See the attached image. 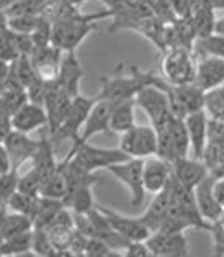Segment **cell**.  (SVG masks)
Segmentation results:
<instances>
[{
	"mask_svg": "<svg viewBox=\"0 0 224 257\" xmlns=\"http://www.w3.org/2000/svg\"><path fill=\"white\" fill-rule=\"evenodd\" d=\"M20 58L17 45H15V36L14 31L10 28L4 30L0 33V59L5 62H14L15 59Z\"/></svg>",
	"mask_w": 224,
	"mask_h": 257,
	"instance_id": "cell-36",
	"label": "cell"
},
{
	"mask_svg": "<svg viewBox=\"0 0 224 257\" xmlns=\"http://www.w3.org/2000/svg\"><path fill=\"white\" fill-rule=\"evenodd\" d=\"M9 28V17L4 10H0V33Z\"/></svg>",
	"mask_w": 224,
	"mask_h": 257,
	"instance_id": "cell-46",
	"label": "cell"
},
{
	"mask_svg": "<svg viewBox=\"0 0 224 257\" xmlns=\"http://www.w3.org/2000/svg\"><path fill=\"white\" fill-rule=\"evenodd\" d=\"M208 121H209V118L206 115V111H204V108L193 111V113H188L185 116L186 131H188V138H190V146H191V151H193V158L196 159H203L204 149H206Z\"/></svg>",
	"mask_w": 224,
	"mask_h": 257,
	"instance_id": "cell-16",
	"label": "cell"
},
{
	"mask_svg": "<svg viewBox=\"0 0 224 257\" xmlns=\"http://www.w3.org/2000/svg\"><path fill=\"white\" fill-rule=\"evenodd\" d=\"M105 18H111V12L108 9L103 12H97V14H82L77 9L71 15L53 23L51 45L59 48L62 53L77 51L80 43L92 31H95V23L105 20Z\"/></svg>",
	"mask_w": 224,
	"mask_h": 257,
	"instance_id": "cell-1",
	"label": "cell"
},
{
	"mask_svg": "<svg viewBox=\"0 0 224 257\" xmlns=\"http://www.w3.org/2000/svg\"><path fill=\"white\" fill-rule=\"evenodd\" d=\"M172 175V164L160 158H146L142 166V179H144L146 192L157 193L165 189Z\"/></svg>",
	"mask_w": 224,
	"mask_h": 257,
	"instance_id": "cell-17",
	"label": "cell"
},
{
	"mask_svg": "<svg viewBox=\"0 0 224 257\" xmlns=\"http://www.w3.org/2000/svg\"><path fill=\"white\" fill-rule=\"evenodd\" d=\"M191 23H193V30L198 38H204V36L213 35L214 31V7L211 5V2H204L200 9H196L191 14Z\"/></svg>",
	"mask_w": 224,
	"mask_h": 257,
	"instance_id": "cell-26",
	"label": "cell"
},
{
	"mask_svg": "<svg viewBox=\"0 0 224 257\" xmlns=\"http://www.w3.org/2000/svg\"><path fill=\"white\" fill-rule=\"evenodd\" d=\"M100 210L105 213L110 226L115 231H118L121 236H124L129 241H146L149 236H151V229H149L144 223L141 221L139 218H129L120 215L110 208H103L100 206Z\"/></svg>",
	"mask_w": 224,
	"mask_h": 257,
	"instance_id": "cell-14",
	"label": "cell"
},
{
	"mask_svg": "<svg viewBox=\"0 0 224 257\" xmlns=\"http://www.w3.org/2000/svg\"><path fill=\"white\" fill-rule=\"evenodd\" d=\"M72 98H74L72 95H69L66 90L61 89L56 77H49L48 90H46L45 100H43V106H45L46 115H48L49 136H53L56 131L59 130L62 121H64Z\"/></svg>",
	"mask_w": 224,
	"mask_h": 257,
	"instance_id": "cell-9",
	"label": "cell"
},
{
	"mask_svg": "<svg viewBox=\"0 0 224 257\" xmlns=\"http://www.w3.org/2000/svg\"><path fill=\"white\" fill-rule=\"evenodd\" d=\"M56 80L62 90H66L69 95L76 97L79 95V87H80V80L84 77V67L80 64V61L77 58V53H67L64 58H62L58 74H56Z\"/></svg>",
	"mask_w": 224,
	"mask_h": 257,
	"instance_id": "cell-13",
	"label": "cell"
},
{
	"mask_svg": "<svg viewBox=\"0 0 224 257\" xmlns=\"http://www.w3.org/2000/svg\"><path fill=\"white\" fill-rule=\"evenodd\" d=\"M167 80H162V85H146L138 92V95L134 97V103L139 105L142 110L146 111V115L151 120V124L155 130L164 128L165 124H169L172 120V108H170V100L167 92L164 90Z\"/></svg>",
	"mask_w": 224,
	"mask_h": 257,
	"instance_id": "cell-5",
	"label": "cell"
},
{
	"mask_svg": "<svg viewBox=\"0 0 224 257\" xmlns=\"http://www.w3.org/2000/svg\"><path fill=\"white\" fill-rule=\"evenodd\" d=\"M51 38H53V23L49 22L48 18L43 17L41 23L36 27L33 33H31V40L35 43V48H43V46L51 45Z\"/></svg>",
	"mask_w": 224,
	"mask_h": 257,
	"instance_id": "cell-39",
	"label": "cell"
},
{
	"mask_svg": "<svg viewBox=\"0 0 224 257\" xmlns=\"http://www.w3.org/2000/svg\"><path fill=\"white\" fill-rule=\"evenodd\" d=\"M17 2H20V0H0V10H7Z\"/></svg>",
	"mask_w": 224,
	"mask_h": 257,
	"instance_id": "cell-47",
	"label": "cell"
},
{
	"mask_svg": "<svg viewBox=\"0 0 224 257\" xmlns=\"http://www.w3.org/2000/svg\"><path fill=\"white\" fill-rule=\"evenodd\" d=\"M98 97H85L82 93H79L72 98L71 102V106L69 110H67V115L64 118V121L59 126V130L56 131V133L51 138V141L56 146H59V144L66 143L67 140H71L72 143H76L80 136V131H82L84 124L87 121V118H89L90 111L93 108V105L97 103Z\"/></svg>",
	"mask_w": 224,
	"mask_h": 257,
	"instance_id": "cell-4",
	"label": "cell"
},
{
	"mask_svg": "<svg viewBox=\"0 0 224 257\" xmlns=\"http://www.w3.org/2000/svg\"><path fill=\"white\" fill-rule=\"evenodd\" d=\"M12 131H14V126H12L10 118H0V144H4L7 141V138L10 136Z\"/></svg>",
	"mask_w": 224,
	"mask_h": 257,
	"instance_id": "cell-43",
	"label": "cell"
},
{
	"mask_svg": "<svg viewBox=\"0 0 224 257\" xmlns=\"http://www.w3.org/2000/svg\"><path fill=\"white\" fill-rule=\"evenodd\" d=\"M213 193H214L216 200L222 205V208H224V177H214Z\"/></svg>",
	"mask_w": 224,
	"mask_h": 257,
	"instance_id": "cell-44",
	"label": "cell"
},
{
	"mask_svg": "<svg viewBox=\"0 0 224 257\" xmlns=\"http://www.w3.org/2000/svg\"><path fill=\"white\" fill-rule=\"evenodd\" d=\"M142 166H144V159L129 158L128 161L108 167V171L128 187L129 195H131L129 205L133 208H139L144 203V197H146L144 179H142Z\"/></svg>",
	"mask_w": 224,
	"mask_h": 257,
	"instance_id": "cell-7",
	"label": "cell"
},
{
	"mask_svg": "<svg viewBox=\"0 0 224 257\" xmlns=\"http://www.w3.org/2000/svg\"><path fill=\"white\" fill-rule=\"evenodd\" d=\"M2 92H4V84L0 82V93H2Z\"/></svg>",
	"mask_w": 224,
	"mask_h": 257,
	"instance_id": "cell-51",
	"label": "cell"
},
{
	"mask_svg": "<svg viewBox=\"0 0 224 257\" xmlns=\"http://www.w3.org/2000/svg\"><path fill=\"white\" fill-rule=\"evenodd\" d=\"M41 184H43L41 175L31 167V171L20 175V179H18V190L23 193H28V195L38 197L41 190Z\"/></svg>",
	"mask_w": 224,
	"mask_h": 257,
	"instance_id": "cell-38",
	"label": "cell"
},
{
	"mask_svg": "<svg viewBox=\"0 0 224 257\" xmlns=\"http://www.w3.org/2000/svg\"><path fill=\"white\" fill-rule=\"evenodd\" d=\"M128 159L129 156L121 148H97L85 143L77 148H71L62 161H72L85 171L95 172L97 169H108Z\"/></svg>",
	"mask_w": 224,
	"mask_h": 257,
	"instance_id": "cell-3",
	"label": "cell"
},
{
	"mask_svg": "<svg viewBox=\"0 0 224 257\" xmlns=\"http://www.w3.org/2000/svg\"><path fill=\"white\" fill-rule=\"evenodd\" d=\"M113 105L115 103L110 102V100L98 98L97 103L93 105L89 118H87L79 140L76 143H72L71 148H77L80 144L89 143L93 136L110 131V120H111V110H113Z\"/></svg>",
	"mask_w": 224,
	"mask_h": 257,
	"instance_id": "cell-10",
	"label": "cell"
},
{
	"mask_svg": "<svg viewBox=\"0 0 224 257\" xmlns=\"http://www.w3.org/2000/svg\"><path fill=\"white\" fill-rule=\"evenodd\" d=\"M124 255H128V257H149L152 254H151V250H149L146 241H131L128 244Z\"/></svg>",
	"mask_w": 224,
	"mask_h": 257,
	"instance_id": "cell-41",
	"label": "cell"
},
{
	"mask_svg": "<svg viewBox=\"0 0 224 257\" xmlns=\"http://www.w3.org/2000/svg\"><path fill=\"white\" fill-rule=\"evenodd\" d=\"M214 10H224V0H209Z\"/></svg>",
	"mask_w": 224,
	"mask_h": 257,
	"instance_id": "cell-48",
	"label": "cell"
},
{
	"mask_svg": "<svg viewBox=\"0 0 224 257\" xmlns=\"http://www.w3.org/2000/svg\"><path fill=\"white\" fill-rule=\"evenodd\" d=\"M18 171L12 169L10 172L0 174V203L7 206L9 198L18 190Z\"/></svg>",
	"mask_w": 224,
	"mask_h": 257,
	"instance_id": "cell-37",
	"label": "cell"
},
{
	"mask_svg": "<svg viewBox=\"0 0 224 257\" xmlns=\"http://www.w3.org/2000/svg\"><path fill=\"white\" fill-rule=\"evenodd\" d=\"M213 184H214V175L208 174L206 177L195 187L198 210H200L201 216L206 219L208 223L217 221L224 211L222 205L217 202L214 193H213Z\"/></svg>",
	"mask_w": 224,
	"mask_h": 257,
	"instance_id": "cell-15",
	"label": "cell"
},
{
	"mask_svg": "<svg viewBox=\"0 0 224 257\" xmlns=\"http://www.w3.org/2000/svg\"><path fill=\"white\" fill-rule=\"evenodd\" d=\"M66 193H67V179H66L64 171H62V167L59 166L49 177L43 180L40 195L62 200L66 197Z\"/></svg>",
	"mask_w": 224,
	"mask_h": 257,
	"instance_id": "cell-28",
	"label": "cell"
},
{
	"mask_svg": "<svg viewBox=\"0 0 224 257\" xmlns=\"http://www.w3.org/2000/svg\"><path fill=\"white\" fill-rule=\"evenodd\" d=\"M12 126L22 133H31L41 126H48V115L43 105L28 102L22 105L12 116Z\"/></svg>",
	"mask_w": 224,
	"mask_h": 257,
	"instance_id": "cell-18",
	"label": "cell"
},
{
	"mask_svg": "<svg viewBox=\"0 0 224 257\" xmlns=\"http://www.w3.org/2000/svg\"><path fill=\"white\" fill-rule=\"evenodd\" d=\"M193 51L203 58V56H214V58L224 59V36L219 35H209L204 38H198L195 41Z\"/></svg>",
	"mask_w": 224,
	"mask_h": 257,
	"instance_id": "cell-31",
	"label": "cell"
},
{
	"mask_svg": "<svg viewBox=\"0 0 224 257\" xmlns=\"http://www.w3.org/2000/svg\"><path fill=\"white\" fill-rule=\"evenodd\" d=\"M169 211H170V193L169 189L165 187V189L155 193L152 202L149 203L147 210L139 216V219L151 229V233H154L165 221V218L169 216Z\"/></svg>",
	"mask_w": 224,
	"mask_h": 257,
	"instance_id": "cell-21",
	"label": "cell"
},
{
	"mask_svg": "<svg viewBox=\"0 0 224 257\" xmlns=\"http://www.w3.org/2000/svg\"><path fill=\"white\" fill-rule=\"evenodd\" d=\"M136 126L134 123V100L118 102L113 105L110 120V131L115 133H126L128 130Z\"/></svg>",
	"mask_w": 224,
	"mask_h": 257,
	"instance_id": "cell-25",
	"label": "cell"
},
{
	"mask_svg": "<svg viewBox=\"0 0 224 257\" xmlns=\"http://www.w3.org/2000/svg\"><path fill=\"white\" fill-rule=\"evenodd\" d=\"M38 197L35 195H28V193H23L20 190H17L14 195L9 198L7 202V208L10 211H15V213H22V215H27L33 219L35 215V210H36V205H38Z\"/></svg>",
	"mask_w": 224,
	"mask_h": 257,
	"instance_id": "cell-32",
	"label": "cell"
},
{
	"mask_svg": "<svg viewBox=\"0 0 224 257\" xmlns=\"http://www.w3.org/2000/svg\"><path fill=\"white\" fill-rule=\"evenodd\" d=\"M66 208L77 213V215H87L90 210L95 208V202H93L92 195V185H79L72 187L67 190L66 197L62 198Z\"/></svg>",
	"mask_w": 224,
	"mask_h": 257,
	"instance_id": "cell-23",
	"label": "cell"
},
{
	"mask_svg": "<svg viewBox=\"0 0 224 257\" xmlns=\"http://www.w3.org/2000/svg\"><path fill=\"white\" fill-rule=\"evenodd\" d=\"M4 144H5V148H7V151L12 158L14 169L18 171V169H20L28 159H33L36 149H38V146H40V141L31 140V138H28L27 133H22V131L14 130Z\"/></svg>",
	"mask_w": 224,
	"mask_h": 257,
	"instance_id": "cell-19",
	"label": "cell"
},
{
	"mask_svg": "<svg viewBox=\"0 0 224 257\" xmlns=\"http://www.w3.org/2000/svg\"><path fill=\"white\" fill-rule=\"evenodd\" d=\"M151 254L155 257H185L188 255V241L183 233H160L154 231L146 239Z\"/></svg>",
	"mask_w": 224,
	"mask_h": 257,
	"instance_id": "cell-11",
	"label": "cell"
},
{
	"mask_svg": "<svg viewBox=\"0 0 224 257\" xmlns=\"http://www.w3.org/2000/svg\"><path fill=\"white\" fill-rule=\"evenodd\" d=\"M5 208H7V206H5V205H2V203H0V215H2V213L5 211Z\"/></svg>",
	"mask_w": 224,
	"mask_h": 257,
	"instance_id": "cell-50",
	"label": "cell"
},
{
	"mask_svg": "<svg viewBox=\"0 0 224 257\" xmlns=\"http://www.w3.org/2000/svg\"><path fill=\"white\" fill-rule=\"evenodd\" d=\"M162 71L167 82L172 85H185L195 80L196 62L193 59V51L186 48H169L162 61Z\"/></svg>",
	"mask_w": 224,
	"mask_h": 257,
	"instance_id": "cell-6",
	"label": "cell"
},
{
	"mask_svg": "<svg viewBox=\"0 0 224 257\" xmlns=\"http://www.w3.org/2000/svg\"><path fill=\"white\" fill-rule=\"evenodd\" d=\"M172 174L175 175V179L180 180L182 184L191 187H195L209 174L206 164L203 162V159H190L186 158H178L172 162Z\"/></svg>",
	"mask_w": 224,
	"mask_h": 257,
	"instance_id": "cell-20",
	"label": "cell"
},
{
	"mask_svg": "<svg viewBox=\"0 0 224 257\" xmlns=\"http://www.w3.org/2000/svg\"><path fill=\"white\" fill-rule=\"evenodd\" d=\"M31 237H33V229L27 233L15 234L0 242V255H22L31 250Z\"/></svg>",
	"mask_w": 224,
	"mask_h": 257,
	"instance_id": "cell-30",
	"label": "cell"
},
{
	"mask_svg": "<svg viewBox=\"0 0 224 257\" xmlns=\"http://www.w3.org/2000/svg\"><path fill=\"white\" fill-rule=\"evenodd\" d=\"M169 131H170V138H172V144L173 149H175V156L178 158H186L188 151L191 149L190 146V138H188V131H186V124H185V118L180 116H172V120L169 121Z\"/></svg>",
	"mask_w": 224,
	"mask_h": 257,
	"instance_id": "cell-27",
	"label": "cell"
},
{
	"mask_svg": "<svg viewBox=\"0 0 224 257\" xmlns=\"http://www.w3.org/2000/svg\"><path fill=\"white\" fill-rule=\"evenodd\" d=\"M41 15H18V17H9V28L15 33H25L31 35L36 30V27L41 23Z\"/></svg>",
	"mask_w": 224,
	"mask_h": 257,
	"instance_id": "cell-35",
	"label": "cell"
},
{
	"mask_svg": "<svg viewBox=\"0 0 224 257\" xmlns=\"http://www.w3.org/2000/svg\"><path fill=\"white\" fill-rule=\"evenodd\" d=\"M14 169V164H12V158L5 148V144H0V174L10 172Z\"/></svg>",
	"mask_w": 224,
	"mask_h": 257,
	"instance_id": "cell-42",
	"label": "cell"
},
{
	"mask_svg": "<svg viewBox=\"0 0 224 257\" xmlns=\"http://www.w3.org/2000/svg\"><path fill=\"white\" fill-rule=\"evenodd\" d=\"M84 255L89 257H111V255H120L118 250H113L108 244H105L98 237H89L85 244V252Z\"/></svg>",
	"mask_w": 224,
	"mask_h": 257,
	"instance_id": "cell-40",
	"label": "cell"
},
{
	"mask_svg": "<svg viewBox=\"0 0 224 257\" xmlns=\"http://www.w3.org/2000/svg\"><path fill=\"white\" fill-rule=\"evenodd\" d=\"M204 110L216 120H224V85L206 92L204 95Z\"/></svg>",
	"mask_w": 224,
	"mask_h": 257,
	"instance_id": "cell-34",
	"label": "cell"
},
{
	"mask_svg": "<svg viewBox=\"0 0 224 257\" xmlns=\"http://www.w3.org/2000/svg\"><path fill=\"white\" fill-rule=\"evenodd\" d=\"M31 252H33L35 255H43V257L58 255V250H56L51 237H49L48 229L33 228V237H31Z\"/></svg>",
	"mask_w": 224,
	"mask_h": 257,
	"instance_id": "cell-33",
	"label": "cell"
},
{
	"mask_svg": "<svg viewBox=\"0 0 224 257\" xmlns=\"http://www.w3.org/2000/svg\"><path fill=\"white\" fill-rule=\"evenodd\" d=\"M214 35H219V36H224V17L217 18V20L214 22Z\"/></svg>",
	"mask_w": 224,
	"mask_h": 257,
	"instance_id": "cell-45",
	"label": "cell"
},
{
	"mask_svg": "<svg viewBox=\"0 0 224 257\" xmlns=\"http://www.w3.org/2000/svg\"><path fill=\"white\" fill-rule=\"evenodd\" d=\"M31 162H33V169L41 175L43 180L49 177V175L59 167V162H56V151H54V144L51 141V138H48V136L41 138L40 146L36 149Z\"/></svg>",
	"mask_w": 224,
	"mask_h": 257,
	"instance_id": "cell-22",
	"label": "cell"
},
{
	"mask_svg": "<svg viewBox=\"0 0 224 257\" xmlns=\"http://www.w3.org/2000/svg\"><path fill=\"white\" fill-rule=\"evenodd\" d=\"M120 148L129 158L146 159L157 153V131L152 126H133L123 133Z\"/></svg>",
	"mask_w": 224,
	"mask_h": 257,
	"instance_id": "cell-8",
	"label": "cell"
},
{
	"mask_svg": "<svg viewBox=\"0 0 224 257\" xmlns=\"http://www.w3.org/2000/svg\"><path fill=\"white\" fill-rule=\"evenodd\" d=\"M129 76H113L102 79V89L98 93V98L110 100V102H126V100H134L138 92L146 85H154L155 74L144 72L136 66L128 67Z\"/></svg>",
	"mask_w": 224,
	"mask_h": 257,
	"instance_id": "cell-2",
	"label": "cell"
},
{
	"mask_svg": "<svg viewBox=\"0 0 224 257\" xmlns=\"http://www.w3.org/2000/svg\"><path fill=\"white\" fill-rule=\"evenodd\" d=\"M193 84L203 92L224 85V59L214 56H203L196 62V74Z\"/></svg>",
	"mask_w": 224,
	"mask_h": 257,
	"instance_id": "cell-12",
	"label": "cell"
},
{
	"mask_svg": "<svg viewBox=\"0 0 224 257\" xmlns=\"http://www.w3.org/2000/svg\"><path fill=\"white\" fill-rule=\"evenodd\" d=\"M61 53H62L61 49L53 46V45L43 46V48H35L33 53L30 54V61L43 77H45L46 71L54 72V76H56V74H58L61 61H62Z\"/></svg>",
	"mask_w": 224,
	"mask_h": 257,
	"instance_id": "cell-24",
	"label": "cell"
},
{
	"mask_svg": "<svg viewBox=\"0 0 224 257\" xmlns=\"http://www.w3.org/2000/svg\"><path fill=\"white\" fill-rule=\"evenodd\" d=\"M62 2H67V4L74 5V7H79V5H82L84 2H87V0H62Z\"/></svg>",
	"mask_w": 224,
	"mask_h": 257,
	"instance_id": "cell-49",
	"label": "cell"
},
{
	"mask_svg": "<svg viewBox=\"0 0 224 257\" xmlns=\"http://www.w3.org/2000/svg\"><path fill=\"white\" fill-rule=\"evenodd\" d=\"M27 90H4L0 93V118H10L22 105L28 102Z\"/></svg>",
	"mask_w": 224,
	"mask_h": 257,
	"instance_id": "cell-29",
	"label": "cell"
}]
</instances>
